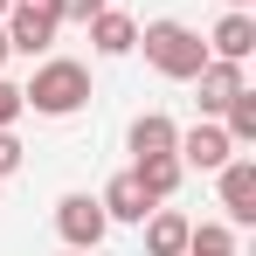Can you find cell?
<instances>
[{"mask_svg": "<svg viewBox=\"0 0 256 256\" xmlns=\"http://www.w3.org/2000/svg\"><path fill=\"white\" fill-rule=\"evenodd\" d=\"M21 104L42 111V118H76V111L90 104V70H84V62H70V56H56V62H42V70L28 76Z\"/></svg>", "mask_w": 256, "mask_h": 256, "instance_id": "obj_2", "label": "cell"}, {"mask_svg": "<svg viewBox=\"0 0 256 256\" xmlns=\"http://www.w3.org/2000/svg\"><path fill=\"white\" fill-rule=\"evenodd\" d=\"M7 173H21V138L0 125V180H7Z\"/></svg>", "mask_w": 256, "mask_h": 256, "instance_id": "obj_17", "label": "cell"}, {"mask_svg": "<svg viewBox=\"0 0 256 256\" xmlns=\"http://www.w3.org/2000/svg\"><path fill=\"white\" fill-rule=\"evenodd\" d=\"M187 256H236V228H228V222H201V228H187Z\"/></svg>", "mask_w": 256, "mask_h": 256, "instance_id": "obj_14", "label": "cell"}, {"mask_svg": "<svg viewBox=\"0 0 256 256\" xmlns=\"http://www.w3.org/2000/svg\"><path fill=\"white\" fill-rule=\"evenodd\" d=\"M84 28H90V42H97V56H132V48H138V21L118 14V7H104V14L84 21Z\"/></svg>", "mask_w": 256, "mask_h": 256, "instance_id": "obj_10", "label": "cell"}, {"mask_svg": "<svg viewBox=\"0 0 256 256\" xmlns=\"http://www.w3.org/2000/svg\"><path fill=\"white\" fill-rule=\"evenodd\" d=\"M56 228H62L70 250H97L104 228H111V214H104L97 194H62V201H56Z\"/></svg>", "mask_w": 256, "mask_h": 256, "instance_id": "obj_4", "label": "cell"}, {"mask_svg": "<svg viewBox=\"0 0 256 256\" xmlns=\"http://www.w3.org/2000/svg\"><path fill=\"white\" fill-rule=\"evenodd\" d=\"M173 160H180V166H194V173H214V166H228V160H236V138L214 125V118H201L194 132H180Z\"/></svg>", "mask_w": 256, "mask_h": 256, "instance_id": "obj_5", "label": "cell"}, {"mask_svg": "<svg viewBox=\"0 0 256 256\" xmlns=\"http://www.w3.org/2000/svg\"><path fill=\"white\" fill-rule=\"evenodd\" d=\"M222 173V208H228V228H250L256 222V160H228Z\"/></svg>", "mask_w": 256, "mask_h": 256, "instance_id": "obj_6", "label": "cell"}, {"mask_svg": "<svg viewBox=\"0 0 256 256\" xmlns=\"http://www.w3.org/2000/svg\"><path fill=\"white\" fill-rule=\"evenodd\" d=\"M228 7H250V0H228Z\"/></svg>", "mask_w": 256, "mask_h": 256, "instance_id": "obj_20", "label": "cell"}, {"mask_svg": "<svg viewBox=\"0 0 256 256\" xmlns=\"http://www.w3.org/2000/svg\"><path fill=\"white\" fill-rule=\"evenodd\" d=\"M222 118H228V125H222V132H228L236 146H256V90H236Z\"/></svg>", "mask_w": 256, "mask_h": 256, "instance_id": "obj_15", "label": "cell"}, {"mask_svg": "<svg viewBox=\"0 0 256 256\" xmlns=\"http://www.w3.org/2000/svg\"><path fill=\"white\" fill-rule=\"evenodd\" d=\"M97 201H104V214H111V222H146V214L160 208V201H152V194L138 187V173H118V180H111V187H104Z\"/></svg>", "mask_w": 256, "mask_h": 256, "instance_id": "obj_9", "label": "cell"}, {"mask_svg": "<svg viewBox=\"0 0 256 256\" xmlns=\"http://www.w3.org/2000/svg\"><path fill=\"white\" fill-rule=\"evenodd\" d=\"M194 84H201V118H222V111H228V97H236V90H250V84H242V62H222V56L201 62V76H194Z\"/></svg>", "mask_w": 256, "mask_h": 256, "instance_id": "obj_8", "label": "cell"}, {"mask_svg": "<svg viewBox=\"0 0 256 256\" xmlns=\"http://www.w3.org/2000/svg\"><path fill=\"white\" fill-rule=\"evenodd\" d=\"M138 48H146V62L173 76V84H194L201 76V62H208V42L187 28V21H146L138 28Z\"/></svg>", "mask_w": 256, "mask_h": 256, "instance_id": "obj_1", "label": "cell"}, {"mask_svg": "<svg viewBox=\"0 0 256 256\" xmlns=\"http://www.w3.org/2000/svg\"><path fill=\"white\" fill-rule=\"evenodd\" d=\"M187 214H173V208H152L146 214V256H187Z\"/></svg>", "mask_w": 256, "mask_h": 256, "instance_id": "obj_11", "label": "cell"}, {"mask_svg": "<svg viewBox=\"0 0 256 256\" xmlns=\"http://www.w3.org/2000/svg\"><path fill=\"white\" fill-rule=\"evenodd\" d=\"M0 28H7V48L14 56H42L56 42V28H62V14H56V0H14L0 14Z\"/></svg>", "mask_w": 256, "mask_h": 256, "instance_id": "obj_3", "label": "cell"}, {"mask_svg": "<svg viewBox=\"0 0 256 256\" xmlns=\"http://www.w3.org/2000/svg\"><path fill=\"white\" fill-rule=\"evenodd\" d=\"M173 146H180V125H173L166 111H146V118L132 125V160H160Z\"/></svg>", "mask_w": 256, "mask_h": 256, "instance_id": "obj_12", "label": "cell"}, {"mask_svg": "<svg viewBox=\"0 0 256 256\" xmlns=\"http://www.w3.org/2000/svg\"><path fill=\"white\" fill-rule=\"evenodd\" d=\"M21 111H28V104H21V90H14V84H7V76H0V125H14Z\"/></svg>", "mask_w": 256, "mask_h": 256, "instance_id": "obj_18", "label": "cell"}, {"mask_svg": "<svg viewBox=\"0 0 256 256\" xmlns=\"http://www.w3.org/2000/svg\"><path fill=\"white\" fill-rule=\"evenodd\" d=\"M132 173H138V187H146V194H152V201H166L173 187H180V160H173V152H160V160H132Z\"/></svg>", "mask_w": 256, "mask_h": 256, "instance_id": "obj_13", "label": "cell"}, {"mask_svg": "<svg viewBox=\"0 0 256 256\" xmlns=\"http://www.w3.org/2000/svg\"><path fill=\"white\" fill-rule=\"evenodd\" d=\"M7 56H14V48H7V28H0V62H7Z\"/></svg>", "mask_w": 256, "mask_h": 256, "instance_id": "obj_19", "label": "cell"}, {"mask_svg": "<svg viewBox=\"0 0 256 256\" xmlns=\"http://www.w3.org/2000/svg\"><path fill=\"white\" fill-rule=\"evenodd\" d=\"M7 7H14V0H0V14H7Z\"/></svg>", "mask_w": 256, "mask_h": 256, "instance_id": "obj_21", "label": "cell"}, {"mask_svg": "<svg viewBox=\"0 0 256 256\" xmlns=\"http://www.w3.org/2000/svg\"><path fill=\"white\" fill-rule=\"evenodd\" d=\"M104 7H111V0H56V14H62V21H76V28H84V21H97Z\"/></svg>", "mask_w": 256, "mask_h": 256, "instance_id": "obj_16", "label": "cell"}, {"mask_svg": "<svg viewBox=\"0 0 256 256\" xmlns=\"http://www.w3.org/2000/svg\"><path fill=\"white\" fill-rule=\"evenodd\" d=\"M62 256H84V250H62Z\"/></svg>", "mask_w": 256, "mask_h": 256, "instance_id": "obj_22", "label": "cell"}, {"mask_svg": "<svg viewBox=\"0 0 256 256\" xmlns=\"http://www.w3.org/2000/svg\"><path fill=\"white\" fill-rule=\"evenodd\" d=\"M250 48H256V14H250V7H228V14L214 21V35H208V56L250 62Z\"/></svg>", "mask_w": 256, "mask_h": 256, "instance_id": "obj_7", "label": "cell"}]
</instances>
